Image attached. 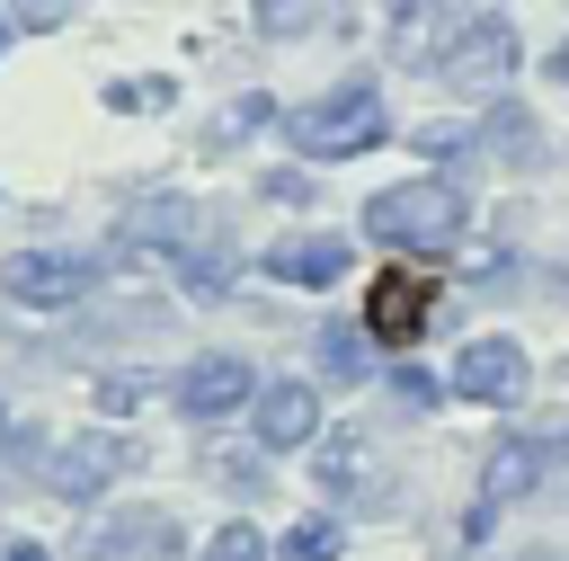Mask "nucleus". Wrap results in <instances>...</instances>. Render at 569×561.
Segmentation results:
<instances>
[{
    "mask_svg": "<svg viewBox=\"0 0 569 561\" xmlns=\"http://www.w3.org/2000/svg\"><path fill=\"white\" fill-rule=\"evenodd\" d=\"M356 223H365V240H382V249H400V258H453V249L471 240V196H462V178L418 169V178L373 187Z\"/></svg>",
    "mask_w": 569,
    "mask_h": 561,
    "instance_id": "nucleus-1",
    "label": "nucleus"
},
{
    "mask_svg": "<svg viewBox=\"0 0 569 561\" xmlns=\"http://www.w3.org/2000/svg\"><path fill=\"white\" fill-rule=\"evenodd\" d=\"M382 142H391V98H382L373 71H347V80H329L320 98L284 107V151H302L311 169L356 160V151H382Z\"/></svg>",
    "mask_w": 569,
    "mask_h": 561,
    "instance_id": "nucleus-2",
    "label": "nucleus"
},
{
    "mask_svg": "<svg viewBox=\"0 0 569 561\" xmlns=\"http://www.w3.org/2000/svg\"><path fill=\"white\" fill-rule=\"evenodd\" d=\"M516 71H525V27H516L507 9H462V18L445 27V45H436V80H445L453 98H471V107L507 98Z\"/></svg>",
    "mask_w": 569,
    "mask_h": 561,
    "instance_id": "nucleus-3",
    "label": "nucleus"
},
{
    "mask_svg": "<svg viewBox=\"0 0 569 561\" xmlns=\"http://www.w3.org/2000/svg\"><path fill=\"white\" fill-rule=\"evenodd\" d=\"M551 472H569V419L507 427V436H489V454H480V499H489V508H525L533 490H551Z\"/></svg>",
    "mask_w": 569,
    "mask_h": 561,
    "instance_id": "nucleus-4",
    "label": "nucleus"
},
{
    "mask_svg": "<svg viewBox=\"0 0 569 561\" xmlns=\"http://www.w3.org/2000/svg\"><path fill=\"white\" fill-rule=\"evenodd\" d=\"M196 232H204V214H196L187 196H142V205L116 223V240H107V267H178Z\"/></svg>",
    "mask_w": 569,
    "mask_h": 561,
    "instance_id": "nucleus-5",
    "label": "nucleus"
},
{
    "mask_svg": "<svg viewBox=\"0 0 569 561\" xmlns=\"http://www.w3.org/2000/svg\"><path fill=\"white\" fill-rule=\"evenodd\" d=\"M0 294L18 312H71V303L98 294V258H80V249H18L0 267Z\"/></svg>",
    "mask_w": 569,
    "mask_h": 561,
    "instance_id": "nucleus-6",
    "label": "nucleus"
},
{
    "mask_svg": "<svg viewBox=\"0 0 569 561\" xmlns=\"http://www.w3.org/2000/svg\"><path fill=\"white\" fill-rule=\"evenodd\" d=\"M453 401H471V410H516L525 392H533V356H525V338H462V356H453Z\"/></svg>",
    "mask_w": 569,
    "mask_h": 561,
    "instance_id": "nucleus-7",
    "label": "nucleus"
},
{
    "mask_svg": "<svg viewBox=\"0 0 569 561\" xmlns=\"http://www.w3.org/2000/svg\"><path fill=\"white\" fill-rule=\"evenodd\" d=\"M133 472V436H116V427H89V436H62L53 454H44V490L53 499H71V508H89V499H107V481H124Z\"/></svg>",
    "mask_w": 569,
    "mask_h": 561,
    "instance_id": "nucleus-8",
    "label": "nucleus"
},
{
    "mask_svg": "<svg viewBox=\"0 0 569 561\" xmlns=\"http://www.w3.org/2000/svg\"><path fill=\"white\" fill-rule=\"evenodd\" d=\"M471 125H480V160H489V169H507V178H542V169L560 160L551 125H542V116H533L516 89H507V98H489Z\"/></svg>",
    "mask_w": 569,
    "mask_h": 561,
    "instance_id": "nucleus-9",
    "label": "nucleus"
},
{
    "mask_svg": "<svg viewBox=\"0 0 569 561\" xmlns=\"http://www.w3.org/2000/svg\"><path fill=\"white\" fill-rule=\"evenodd\" d=\"M169 401H178V419L213 427V419H231V410H249V401H258V374H249V356H231V347H204V356H187V365H178Z\"/></svg>",
    "mask_w": 569,
    "mask_h": 561,
    "instance_id": "nucleus-10",
    "label": "nucleus"
},
{
    "mask_svg": "<svg viewBox=\"0 0 569 561\" xmlns=\"http://www.w3.org/2000/svg\"><path fill=\"white\" fill-rule=\"evenodd\" d=\"M187 534L169 508H107L80 525V561H178Z\"/></svg>",
    "mask_w": 569,
    "mask_h": 561,
    "instance_id": "nucleus-11",
    "label": "nucleus"
},
{
    "mask_svg": "<svg viewBox=\"0 0 569 561\" xmlns=\"http://www.w3.org/2000/svg\"><path fill=\"white\" fill-rule=\"evenodd\" d=\"M436 285L418 276V267H382L373 285H365V329L382 338V347H409V338H427L436 329Z\"/></svg>",
    "mask_w": 569,
    "mask_h": 561,
    "instance_id": "nucleus-12",
    "label": "nucleus"
},
{
    "mask_svg": "<svg viewBox=\"0 0 569 561\" xmlns=\"http://www.w3.org/2000/svg\"><path fill=\"white\" fill-rule=\"evenodd\" d=\"M249 436H258V454H311V436H320V392L311 383H258V401H249Z\"/></svg>",
    "mask_w": 569,
    "mask_h": 561,
    "instance_id": "nucleus-13",
    "label": "nucleus"
},
{
    "mask_svg": "<svg viewBox=\"0 0 569 561\" xmlns=\"http://www.w3.org/2000/svg\"><path fill=\"white\" fill-rule=\"evenodd\" d=\"M276 285H302V294H329L347 267H356V240L347 232H284V240H267V258H258Z\"/></svg>",
    "mask_w": 569,
    "mask_h": 561,
    "instance_id": "nucleus-14",
    "label": "nucleus"
},
{
    "mask_svg": "<svg viewBox=\"0 0 569 561\" xmlns=\"http://www.w3.org/2000/svg\"><path fill=\"white\" fill-rule=\"evenodd\" d=\"M311 481H320L329 499H373V490H382L373 436H365V427H320V436H311Z\"/></svg>",
    "mask_w": 569,
    "mask_h": 561,
    "instance_id": "nucleus-15",
    "label": "nucleus"
},
{
    "mask_svg": "<svg viewBox=\"0 0 569 561\" xmlns=\"http://www.w3.org/2000/svg\"><path fill=\"white\" fill-rule=\"evenodd\" d=\"M311 356H320V374H329V383H365V374H373V356H382V338H373L365 321H320Z\"/></svg>",
    "mask_w": 569,
    "mask_h": 561,
    "instance_id": "nucleus-16",
    "label": "nucleus"
},
{
    "mask_svg": "<svg viewBox=\"0 0 569 561\" xmlns=\"http://www.w3.org/2000/svg\"><path fill=\"white\" fill-rule=\"evenodd\" d=\"M169 276H178L196 303H222V294H231V276H240V258H231V240H222V232H196V240H187V258H178Z\"/></svg>",
    "mask_w": 569,
    "mask_h": 561,
    "instance_id": "nucleus-17",
    "label": "nucleus"
},
{
    "mask_svg": "<svg viewBox=\"0 0 569 561\" xmlns=\"http://www.w3.org/2000/svg\"><path fill=\"white\" fill-rule=\"evenodd\" d=\"M445 0H391V62H427L436 71V45H445Z\"/></svg>",
    "mask_w": 569,
    "mask_h": 561,
    "instance_id": "nucleus-18",
    "label": "nucleus"
},
{
    "mask_svg": "<svg viewBox=\"0 0 569 561\" xmlns=\"http://www.w3.org/2000/svg\"><path fill=\"white\" fill-rule=\"evenodd\" d=\"M267 125H284V107H276L267 89H240V98H222V116L204 125V151H231V142H249V134H267Z\"/></svg>",
    "mask_w": 569,
    "mask_h": 561,
    "instance_id": "nucleus-19",
    "label": "nucleus"
},
{
    "mask_svg": "<svg viewBox=\"0 0 569 561\" xmlns=\"http://www.w3.org/2000/svg\"><path fill=\"white\" fill-rule=\"evenodd\" d=\"M409 151H427V169H445V178H453V169L480 151V125H471V116H436V125H418V134H409Z\"/></svg>",
    "mask_w": 569,
    "mask_h": 561,
    "instance_id": "nucleus-20",
    "label": "nucleus"
},
{
    "mask_svg": "<svg viewBox=\"0 0 569 561\" xmlns=\"http://www.w3.org/2000/svg\"><path fill=\"white\" fill-rule=\"evenodd\" d=\"M249 27L267 45H302V36H320V0H249Z\"/></svg>",
    "mask_w": 569,
    "mask_h": 561,
    "instance_id": "nucleus-21",
    "label": "nucleus"
},
{
    "mask_svg": "<svg viewBox=\"0 0 569 561\" xmlns=\"http://www.w3.org/2000/svg\"><path fill=\"white\" fill-rule=\"evenodd\" d=\"M338 552H347V525L338 516H293L284 543H276V561H338Z\"/></svg>",
    "mask_w": 569,
    "mask_h": 561,
    "instance_id": "nucleus-22",
    "label": "nucleus"
},
{
    "mask_svg": "<svg viewBox=\"0 0 569 561\" xmlns=\"http://www.w3.org/2000/svg\"><path fill=\"white\" fill-rule=\"evenodd\" d=\"M196 561H276V543H267L249 516H222V525L204 534V552H196Z\"/></svg>",
    "mask_w": 569,
    "mask_h": 561,
    "instance_id": "nucleus-23",
    "label": "nucleus"
},
{
    "mask_svg": "<svg viewBox=\"0 0 569 561\" xmlns=\"http://www.w3.org/2000/svg\"><path fill=\"white\" fill-rule=\"evenodd\" d=\"M169 98H178L169 80H107V107H116V116H151V107H169Z\"/></svg>",
    "mask_w": 569,
    "mask_h": 561,
    "instance_id": "nucleus-24",
    "label": "nucleus"
},
{
    "mask_svg": "<svg viewBox=\"0 0 569 561\" xmlns=\"http://www.w3.org/2000/svg\"><path fill=\"white\" fill-rule=\"evenodd\" d=\"M391 392H400L409 410H436V401H453V383H445V374H427V365H391Z\"/></svg>",
    "mask_w": 569,
    "mask_h": 561,
    "instance_id": "nucleus-25",
    "label": "nucleus"
},
{
    "mask_svg": "<svg viewBox=\"0 0 569 561\" xmlns=\"http://www.w3.org/2000/svg\"><path fill=\"white\" fill-rule=\"evenodd\" d=\"M204 472H213L222 490H249V499L267 490V463H258V454H204Z\"/></svg>",
    "mask_w": 569,
    "mask_h": 561,
    "instance_id": "nucleus-26",
    "label": "nucleus"
},
{
    "mask_svg": "<svg viewBox=\"0 0 569 561\" xmlns=\"http://www.w3.org/2000/svg\"><path fill=\"white\" fill-rule=\"evenodd\" d=\"M258 196H276V205H302V196H311V169H267V178H258Z\"/></svg>",
    "mask_w": 569,
    "mask_h": 561,
    "instance_id": "nucleus-27",
    "label": "nucleus"
},
{
    "mask_svg": "<svg viewBox=\"0 0 569 561\" xmlns=\"http://www.w3.org/2000/svg\"><path fill=\"white\" fill-rule=\"evenodd\" d=\"M133 401H142L133 374H107V383H98V410H133Z\"/></svg>",
    "mask_w": 569,
    "mask_h": 561,
    "instance_id": "nucleus-28",
    "label": "nucleus"
},
{
    "mask_svg": "<svg viewBox=\"0 0 569 561\" xmlns=\"http://www.w3.org/2000/svg\"><path fill=\"white\" fill-rule=\"evenodd\" d=\"M542 71H551V80H569V36H560V45L542 53Z\"/></svg>",
    "mask_w": 569,
    "mask_h": 561,
    "instance_id": "nucleus-29",
    "label": "nucleus"
},
{
    "mask_svg": "<svg viewBox=\"0 0 569 561\" xmlns=\"http://www.w3.org/2000/svg\"><path fill=\"white\" fill-rule=\"evenodd\" d=\"M542 285H551V303H569V258H560V267H542Z\"/></svg>",
    "mask_w": 569,
    "mask_h": 561,
    "instance_id": "nucleus-30",
    "label": "nucleus"
},
{
    "mask_svg": "<svg viewBox=\"0 0 569 561\" xmlns=\"http://www.w3.org/2000/svg\"><path fill=\"white\" fill-rule=\"evenodd\" d=\"M0 561H53L44 543H0Z\"/></svg>",
    "mask_w": 569,
    "mask_h": 561,
    "instance_id": "nucleus-31",
    "label": "nucleus"
},
{
    "mask_svg": "<svg viewBox=\"0 0 569 561\" xmlns=\"http://www.w3.org/2000/svg\"><path fill=\"white\" fill-rule=\"evenodd\" d=\"M516 561H551V552H516Z\"/></svg>",
    "mask_w": 569,
    "mask_h": 561,
    "instance_id": "nucleus-32",
    "label": "nucleus"
},
{
    "mask_svg": "<svg viewBox=\"0 0 569 561\" xmlns=\"http://www.w3.org/2000/svg\"><path fill=\"white\" fill-rule=\"evenodd\" d=\"M0 436H9V410H0Z\"/></svg>",
    "mask_w": 569,
    "mask_h": 561,
    "instance_id": "nucleus-33",
    "label": "nucleus"
}]
</instances>
